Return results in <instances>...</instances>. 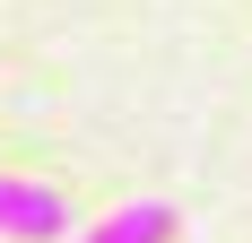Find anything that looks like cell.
Segmentation results:
<instances>
[{
    "instance_id": "6da1fadb",
    "label": "cell",
    "mask_w": 252,
    "mask_h": 243,
    "mask_svg": "<svg viewBox=\"0 0 252 243\" xmlns=\"http://www.w3.org/2000/svg\"><path fill=\"white\" fill-rule=\"evenodd\" d=\"M0 235H9V243H61V235H70V200L52 191V182L0 174Z\"/></svg>"
},
{
    "instance_id": "7a4b0ae2",
    "label": "cell",
    "mask_w": 252,
    "mask_h": 243,
    "mask_svg": "<svg viewBox=\"0 0 252 243\" xmlns=\"http://www.w3.org/2000/svg\"><path fill=\"white\" fill-rule=\"evenodd\" d=\"M78 243H174V209L165 200H122L113 217H96Z\"/></svg>"
}]
</instances>
